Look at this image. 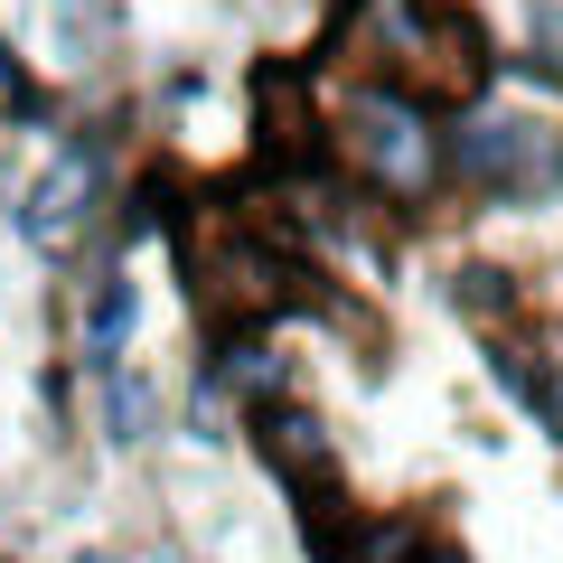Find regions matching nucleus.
<instances>
[{
	"label": "nucleus",
	"instance_id": "nucleus-1",
	"mask_svg": "<svg viewBox=\"0 0 563 563\" xmlns=\"http://www.w3.org/2000/svg\"><path fill=\"white\" fill-rule=\"evenodd\" d=\"M320 151H329V169H339L347 198H376L385 217H404V225L432 217V207L451 198L442 103L422 95V85L385 76V66H366V76H347L339 95H329Z\"/></svg>",
	"mask_w": 563,
	"mask_h": 563
},
{
	"label": "nucleus",
	"instance_id": "nucleus-2",
	"mask_svg": "<svg viewBox=\"0 0 563 563\" xmlns=\"http://www.w3.org/2000/svg\"><path fill=\"white\" fill-rule=\"evenodd\" d=\"M442 161H451V198L544 217L563 198V122L526 113V103H498V95H470L442 113Z\"/></svg>",
	"mask_w": 563,
	"mask_h": 563
},
{
	"label": "nucleus",
	"instance_id": "nucleus-3",
	"mask_svg": "<svg viewBox=\"0 0 563 563\" xmlns=\"http://www.w3.org/2000/svg\"><path fill=\"white\" fill-rule=\"evenodd\" d=\"M113 179H122V151H113L103 122H57V132H47V161L29 169L20 207H10L20 244L47 273H76V263L113 235Z\"/></svg>",
	"mask_w": 563,
	"mask_h": 563
},
{
	"label": "nucleus",
	"instance_id": "nucleus-4",
	"mask_svg": "<svg viewBox=\"0 0 563 563\" xmlns=\"http://www.w3.org/2000/svg\"><path fill=\"white\" fill-rule=\"evenodd\" d=\"M132 329H141V273H132L122 244H95V263L76 282V366L85 376L122 366L132 357Z\"/></svg>",
	"mask_w": 563,
	"mask_h": 563
},
{
	"label": "nucleus",
	"instance_id": "nucleus-5",
	"mask_svg": "<svg viewBox=\"0 0 563 563\" xmlns=\"http://www.w3.org/2000/svg\"><path fill=\"white\" fill-rule=\"evenodd\" d=\"M244 432H254L263 470H273L291 498H320V488H339V442H329V422L310 413L301 395H282V404H254L244 413Z\"/></svg>",
	"mask_w": 563,
	"mask_h": 563
},
{
	"label": "nucleus",
	"instance_id": "nucleus-6",
	"mask_svg": "<svg viewBox=\"0 0 563 563\" xmlns=\"http://www.w3.org/2000/svg\"><path fill=\"white\" fill-rule=\"evenodd\" d=\"M85 385H95V442L103 451L132 461V451H151L169 432V422H161V376H151V366L122 357V366H103V376H85Z\"/></svg>",
	"mask_w": 563,
	"mask_h": 563
},
{
	"label": "nucleus",
	"instance_id": "nucleus-7",
	"mask_svg": "<svg viewBox=\"0 0 563 563\" xmlns=\"http://www.w3.org/2000/svg\"><path fill=\"white\" fill-rule=\"evenodd\" d=\"M479 366H488V385H498V395L517 404L526 422H536L544 442H563V395H554V366H544L536 347L517 339V329H479Z\"/></svg>",
	"mask_w": 563,
	"mask_h": 563
},
{
	"label": "nucleus",
	"instance_id": "nucleus-8",
	"mask_svg": "<svg viewBox=\"0 0 563 563\" xmlns=\"http://www.w3.org/2000/svg\"><path fill=\"white\" fill-rule=\"evenodd\" d=\"M395 563H470V554H461L451 536H432V526H413V544H404Z\"/></svg>",
	"mask_w": 563,
	"mask_h": 563
},
{
	"label": "nucleus",
	"instance_id": "nucleus-9",
	"mask_svg": "<svg viewBox=\"0 0 563 563\" xmlns=\"http://www.w3.org/2000/svg\"><path fill=\"white\" fill-rule=\"evenodd\" d=\"M66 563H113V554H103V544H85V554H66Z\"/></svg>",
	"mask_w": 563,
	"mask_h": 563
},
{
	"label": "nucleus",
	"instance_id": "nucleus-10",
	"mask_svg": "<svg viewBox=\"0 0 563 563\" xmlns=\"http://www.w3.org/2000/svg\"><path fill=\"white\" fill-rule=\"evenodd\" d=\"M47 10H57V20H66V10H85V0H47Z\"/></svg>",
	"mask_w": 563,
	"mask_h": 563
}]
</instances>
